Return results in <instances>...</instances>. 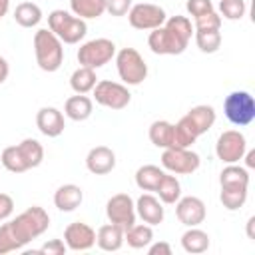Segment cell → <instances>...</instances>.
Wrapping results in <instances>:
<instances>
[{
	"instance_id": "obj_7",
	"label": "cell",
	"mask_w": 255,
	"mask_h": 255,
	"mask_svg": "<svg viewBox=\"0 0 255 255\" xmlns=\"http://www.w3.org/2000/svg\"><path fill=\"white\" fill-rule=\"evenodd\" d=\"M116 52H118L116 44L110 38H94V40L84 42L78 48V64L98 70V68L106 66L108 62H112Z\"/></svg>"
},
{
	"instance_id": "obj_19",
	"label": "cell",
	"mask_w": 255,
	"mask_h": 255,
	"mask_svg": "<svg viewBox=\"0 0 255 255\" xmlns=\"http://www.w3.org/2000/svg\"><path fill=\"white\" fill-rule=\"evenodd\" d=\"M94 112V102L86 94H76L70 96L64 104V116L70 118L72 122H86Z\"/></svg>"
},
{
	"instance_id": "obj_46",
	"label": "cell",
	"mask_w": 255,
	"mask_h": 255,
	"mask_svg": "<svg viewBox=\"0 0 255 255\" xmlns=\"http://www.w3.org/2000/svg\"><path fill=\"white\" fill-rule=\"evenodd\" d=\"M10 10V0H0V18H4Z\"/></svg>"
},
{
	"instance_id": "obj_9",
	"label": "cell",
	"mask_w": 255,
	"mask_h": 255,
	"mask_svg": "<svg viewBox=\"0 0 255 255\" xmlns=\"http://www.w3.org/2000/svg\"><path fill=\"white\" fill-rule=\"evenodd\" d=\"M94 100L96 104L108 108V110H124L131 102V94L126 84L112 82V80H100L94 86Z\"/></svg>"
},
{
	"instance_id": "obj_26",
	"label": "cell",
	"mask_w": 255,
	"mask_h": 255,
	"mask_svg": "<svg viewBox=\"0 0 255 255\" xmlns=\"http://www.w3.org/2000/svg\"><path fill=\"white\" fill-rule=\"evenodd\" d=\"M70 12L82 20H94L106 12V0H70Z\"/></svg>"
},
{
	"instance_id": "obj_12",
	"label": "cell",
	"mask_w": 255,
	"mask_h": 255,
	"mask_svg": "<svg viewBox=\"0 0 255 255\" xmlns=\"http://www.w3.org/2000/svg\"><path fill=\"white\" fill-rule=\"evenodd\" d=\"M106 215L110 223H116L124 229L135 223V201L128 193H116L106 203Z\"/></svg>"
},
{
	"instance_id": "obj_22",
	"label": "cell",
	"mask_w": 255,
	"mask_h": 255,
	"mask_svg": "<svg viewBox=\"0 0 255 255\" xmlns=\"http://www.w3.org/2000/svg\"><path fill=\"white\" fill-rule=\"evenodd\" d=\"M219 185L249 189V171L237 163H227L219 173Z\"/></svg>"
},
{
	"instance_id": "obj_30",
	"label": "cell",
	"mask_w": 255,
	"mask_h": 255,
	"mask_svg": "<svg viewBox=\"0 0 255 255\" xmlns=\"http://www.w3.org/2000/svg\"><path fill=\"white\" fill-rule=\"evenodd\" d=\"M14 20L22 28H34L42 20V8L36 2H20L14 10Z\"/></svg>"
},
{
	"instance_id": "obj_1",
	"label": "cell",
	"mask_w": 255,
	"mask_h": 255,
	"mask_svg": "<svg viewBox=\"0 0 255 255\" xmlns=\"http://www.w3.org/2000/svg\"><path fill=\"white\" fill-rule=\"evenodd\" d=\"M193 36V24L187 16H169L163 26L155 28L147 36V46L159 56H179L185 52Z\"/></svg>"
},
{
	"instance_id": "obj_44",
	"label": "cell",
	"mask_w": 255,
	"mask_h": 255,
	"mask_svg": "<svg viewBox=\"0 0 255 255\" xmlns=\"http://www.w3.org/2000/svg\"><path fill=\"white\" fill-rule=\"evenodd\" d=\"M8 74H10V64L6 58L0 56V84H4L8 80Z\"/></svg>"
},
{
	"instance_id": "obj_3",
	"label": "cell",
	"mask_w": 255,
	"mask_h": 255,
	"mask_svg": "<svg viewBox=\"0 0 255 255\" xmlns=\"http://www.w3.org/2000/svg\"><path fill=\"white\" fill-rule=\"evenodd\" d=\"M10 227L16 235V239L20 241V245L24 247L32 239L40 237L50 227V215L44 207L32 205L26 211H22L20 215H16L14 219H10Z\"/></svg>"
},
{
	"instance_id": "obj_39",
	"label": "cell",
	"mask_w": 255,
	"mask_h": 255,
	"mask_svg": "<svg viewBox=\"0 0 255 255\" xmlns=\"http://www.w3.org/2000/svg\"><path fill=\"white\" fill-rule=\"evenodd\" d=\"M185 10L189 16L197 18V16H203L207 12H213V2L211 0H187L185 2Z\"/></svg>"
},
{
	"instance_id": "obj_37",
	"label": "cell",
	"mask_w": 255,
	"mask_h": 255,
	"mask_svg": "<svg viewBox=\"0 0 255 255\" xmlns=\"http://www.w3.org/2000/svg\"><path fill=\"white\" fill-rule=\"evenodd\" d=\"M22 249L20 241L16 239L12 227H10V221L2 223L0 225V255H6V253H12V251H18Z\"/></svg>"
},
{
	"instance_id": "obj_28",
	"label": "cell",
	"mask_w": 255,
	"mask_h": 255,
	"mask_svg": "<svg viewBox=\"0 0 255 255\" xmlns=\"http://www.w3.org/2000/svg\"><path fill=\"white\" fill-rule=\"evenodd\" d=\"M18 145V149H20V155H22V159H24V163H26V167L28 169H34V167H38L42 161H44V147H42V143L38 141V139H34V137H24L20 143H16Z\"/></svg>"
},
{
	"instance_id": "obj_16",
	"label": "cell",
	"mask_w": 255,
	"mask_h": 255,
	"mask_svg": "<svg viewBox=\"0 0 255 255\" xmlns=\"http://www.w3.org/2000/svg\"><path fill=\"white\" fill-rule=\"evenodd\" d=\"M86 167L94 175H106L116 167V153L108 145H96L86 155Z\"/></svg>"
},
{
	"instance_id": "obj_17",
	"label": "cell",
	"mask_w": 255,
	"mask_h": 255,
	"mask_svg": "<svg viewBox=\"0 0 255 255\" xmlns=\"http://www.w3.org/2000/svg\"><path fill=\"white\" fill-rule=\"evenodd\" d=\"M135 215L147 223V225H159L165 217V211H163V203L159 201V197L151 195V193H143L137 197L135 201Z\"/></svg>"
},
{
	"instance_id": "obj_36",
	"label": "cell",
	"mask_w": 255,
	"mask_h": 255,
	"mask_svg": "<svg viewBox=\"0 0 255 255\" xmlns=\"http://www.w3.org/2000/svg\"><path fill=\"white\" fill-rule=\"evenodd\" d=\"M247 12L245 0H221L219 2V14L227 20H241Z\"/></svg>"
},
{
	"instance_id": "obj_33",
	"label": "cell",
	"mask_w": 255,
	"mask_h": 255,
	"mask_svg": "<svg viewBox=\"0 0 255 255\" xmlns=\"http://www.w3.org/2000/svg\"><path fill=\"white\" fill-rule=\"evenodd\" d=\"M195 44L203 54H215L221 46V32L219 30H193Z\"/></svg>"
},
{
	"instance_id": "obj_18",
	"label": "cell",
	"mask_w": 255,
	"mask_h": 255,
	"mask_svg": "<svg viewBox=\"0 0 255 255\" xmlns=\"http://www.w3.org/2000/svg\"><path fill=\"white\" fill-rule=\"evenodd\" d=\"M82 201H84V191L76 183H64L54 193V205L64 213L76 211L82 205Z\"/></svg>"
},
{
	"instance_id": "obj_23",
	"label": "cell",
	"mask_w": 255,
	"mask_h": 255,
	"mask_svg": "<svg viewBox=\"0 0 255 255\" xmlns=\"http://www.w3.org/2000/svg\"><path fill=\"white\" fill-rule=\"evenodd\" d=\"M181 247L185 253L197 255V253H205L209 249V235L197 227H187V231L181 235Z\"/></svg>"
},
{
	"instance_id": "obj_32",
	"label": "cell",
	"mask_w": 255,
	"mask_h": 255,
	"mask_svg": "<svg viewBox=\"0 0 255 255\" xmlns=\"http://www.w3.org/2000/svg\"><path fill=\"white\" fill-rule=\"evenodd\" d=\"M155 193H157V197H159L161 203L171 205V203H175L181 197V183H179V179L175 175L163 173L159 185L155 187Z\"/></svg>"
},
{
	"instance_id": "obj_27",
	"label": "cell",
	"mask_w": 255,
	"mask_h": 255,
	"mask_svg": "<svg viewBox=\"0 0 255 255\" xmlns=\"http://www.w3.org/2000/svg\"><path fill=\"white\" fill-rule=\"evenodd\" d=\"M96 84H98L96 70L86 68V66L76 68V70L72 72V76H70V88H72L76 94H90Z\"/></svg>"
},
{
	"instance_id": "obj_43",
	"label": "cell",
	"mask_w": 255,
	"mask_h": 255,
	"mask_svg": "<svg viewBox=\"0 0 255 255\" xmlns=\"http://www.w3.org/2000/svg\"><path fill=\"white\" fill-rule=\"evenodd\" d=\"M147 253L149 255H171V245L167 241H151L147 245Z\"/></svg>"
},
{
	"instance_id": "obj_34",
	"label": "cell",
	"mask_w": 255,
	"mask_h": 255,
	"mask_svg": "<svg viewBox=\"0 0 255 255\" xmlns=\"http://www.w3.org/2000/svg\"><path fill=\"white\" fill-rule=\"evenodd\" d=\"M219 201L223 203V207L227 211H237L245 205L247 201V189H239V187H221L219 193Z\"/></svg>"
},
{
	"instance_id": "obj_29",
	"label": "cell",
	"mask_w": 255,
	"mask_h": 255,
	"mask_svg": "<svg viewBox=\"0 0 255 255\" xmlns=\"http://www.w3.org/2000/svg\"><path fill=\"white\" fill-rule=\"evenodd\" d=\"M163 173H165V171L159 169L157 165L145 163V165L137 167V171H135V185H137L141 191H155V187L159 185Z\"/></svg>"
},
{
	"instance_id": "obj_11",
	"label": "cell",
	"mask_w": 255,
	"mask_h": 255,
	"mask_svg": "<svg viewBox=\"0 0 255 255\" xmlns=\"http://www.w3.org/2000/svg\"><path fill=\"white\" fill-rule=\"evenodd\" d=\"M247 151V139L239 129H227L217 137L215 155L223 163H237Z\"/></svg>"
},
{
	"instance_id": "obj_5",
	"label": "cell",
	"mask_w": 255,
	"mask_h": 255,
	"mask_svg": "<svg viewBox=\"0 0 255 255\" xmlns=\"http://www.w3.org/2000/svg\"><path fill=\"white\" fill-rule=\"evenodd\" d=\"M116 68L122 84L139 86L147 78V64L135 48H122L116 52Z\"/></svg>"
},
{
	"instance_id": "obj_45",
	"label": "cell",
	"mask_w": 255,
	"mask_h": 255,
	"mask_svg": "<svg viewBox=\"0 0 255 255\" xmlns=\"http://www.w3.org/2000/svg\"><path fill=\"white\" fill-rule=\"evenodd\" d=\"M243 157H245V165L247 167H255V151L253 149L251 151H245Z\"/></svg>"
},
{
	"instance_id": "obj_47",
	"label": "cell",
	"mask_w": 255,
	"mask_h": 255,
	"mask_svg": "<svg viewBox=\"0 0 255 255\" xmlns=\"http://www.w3.org/2000/svg\"><path fill=\"white\" fill-rule=\"evenodd\" d=\"M253 223H255V217H249V221H247V235H249V239H253Z\"/></svg>"
},
{
	"instance_id": "obj_25",
	"label": "cell",
	"mask_w": 255,
	"mask_h": 255,
	"mask_svg": "<svg viewBox=\"0 0 255 255\" xmlns=\"http://www.w3.org/2000/svg\"><path fill=\"white\" fill-rule=\"evenodd\" d=\"M147 135L155 147H161V149L173 147V124H169L165 120H155L149 126Z\"/></svg>"
},
{
	"instance_id": "obj_14",
	"label": "cell",
	"mask_w": 255,
	"mask_h": 255,
	"mask_svg": "<svg viewBox=\"0 0 255 255\" xmlns=\"http://www.w3.org/2000/svg\"><path fill=\"white\" fill-rule=\"evenodd\" d=\"M64 243L70 251H90L96 245V231L84 221H74L64 229Z\"/></svg>"
},
{
	"instance_id": "obj_24",
	"label": "cell",
	"mask_w": 255,
	"mask_h": 255,
	"mask_svg": "<svg viewBox=\"0 0 255 255\" xmlns=\"http://www.w3.org/2000/svg\"><path fill=\"white\" fill-rule=\"evenodd\" d=\"M124 241H128L131 249H143L153 241V229L147 223H133L124 229Z\"/></svg>"
},
{
	"instance_id": "obj_2",
	"label": "cell",
	"mask_w": 255,
	"mask_h": 255,
	"mask_svg": "<svg viewBox=\"0 0 255 255\" xmlns=\"http://www.w3.org/2000/svg\"><path fill=\"white\" fill-rule=\"evenodd\" d=\"M34 56L42 72H58L64 62V44L50 28H40L34 34Z\"/></svg>"
},
{
	"instance_id": "obj_15",
	"label": "cell",
	"mask_w": 255,
	"mask_h": 255,
	"mask_svg": "<svg viewBox=\"0 0 255 255\" xmlns=\"http://www.w3.org/2000/svg\"><path fill=\"white\" fill-rule=\"evenodd\" d=\"M36 126L40 129V133H44L46 137H58V135H62V131L66 128L64 114L54 106H44L36 114Z\"/></svg>"
},
{
	"instance_id": "obj_21",
	"label": "cell",
	"mask_w": 255,
	"mask_h": 255,
	"mask_svg": "<svg viewBox=\"0 0 255 255\" xmlns=\"http://www.w3.org/2000/svg\"><path fill=\"white\" fill-rule=\"evenodd\" d=\"M185 116L191 120V124L195 126V129H197V133H199V135L207 133V131L213 128L215 120H217V114H215L213 106H207V104L193 106Z\"/></svg>"
},
{
	"instance_id": "obj_10",
	"label": "cell",
	"mask_w": 255,
	"mask_h": 255,
	"mask_svg": "<svg viewBox=\"0 0 255 255\" xmlns=\"http://www.w3.org/2000/svg\"><path fill=\"white\" fill-rule=\"evenodd\" d=\"M128 20L129 26L135 30H155L159 26H163V22L167 20V14L161 6L151 4V2H139V4H131L129 12H128Z\"/></svg>"
},
{
	"instance_id": "obj_35",
	"label": "cell",
	"mask_w": 255,
	"mask_h": 255,
	"mask_svg": "<svg viewBox=\"0 0 255 255\" xmlns=\"http://www.w3.org/2000/svg\"><path fill=\"white\" fill-rule=\"evenodd\" d=\"M0 163L10 171V173H24L28 171L22 155H20V149L18 145H8L2 149V155H0Z\"/></svg>"
},
{
	"instance_id": "obj_13",
	"label": "cell",
	"mask_w": 255,
	"mask_h": 255,
	"mask_svg": "<svg viewBox=\"0 0 255 255\" xmlns=\"http://www.w3.org/2000/svg\"><path fill=\"white\" fill-rule=\"evenodd\" d=\"M175 215H177L179 223H183L185 227H197L205 221L207 209L199 197L185 195V197H179L175 201Z\"/></svg>"
},
{
	"instance_id": "obj_38",
	"label": "cell",
	"mask_w": 255,
	"mask_h": 255,
	"mask_svg": "<svg viewBox=\"0 0 255 255\" xmlns=\"http://www.w3.org/2000/svg\"><path fill=\"white\" fill-rule=\"evenodd\" d=\"M193 20H195L193 30H221V16L215 10L213 12H207L203 16H197Z\"/></svg>"
},
{
	"instance_id": "obj_31",
	"label": "cell",
	"mask_w": 255,
	"mask_h": 255,
	"mask_svg": "<svg viewBox=\"0 0 255 255\" xmlns=\"http://www.w3.org/2000/svg\"><path fill=\"white\" fill-rule=\"evenodd\" d=\"M197 137H199V133L187 116H183L173 126V147H191Z\"/></svg>"
},
{
	"instance_id": "obj_41",
	"label": "cell",
	"mask_w": 255,
	"mask_h": 255,
	"mask_svg": "<svg viewBox=\"0 0 255 255\" xmlns=\"http://www.w3.org/2000/svg\"><path fill=\"white\" fill-rule=\"evenodd\" d=\"M38 251L44 253V255H64V253L68 251V247H66V243H64L62 239H50V241H46Z\"/></svg>"
},
{
	"instance_id": "obj_20",
	"label": "cell",
	"mask_w": 255,
	"mask_h": 255,
	"mask_svg": "<svg viewBox=\"0 0 255 255\" xmlns=\"http://www.w3.org/2000/svg\"><path fill=\"white\" fill-rule=\"evenodd\" d=\"M96 243L102 251H120L124 245V227L116 225V223H106L98 229L96 233Z\"/></svg>"
},
{
	"instance_id": "obj_6",
	"label": "cell",
	"mask_w": 255,
	"mask_h": 255,
	"mask_svg": "<svg viewBox=\"0 0 255 255\" xmlns=\"http://www.w3.org/2000/svg\"><path fill=\"white\" fill-rule=\"evenodd\" d=\"M223 114L233 126L245 128L255 120V98L245 90H235L225 98Z\"/></svg>"
},
{
	"instance_id": "obj_8",
	"label": "cell",
	"mask_w": 255,
	"mask_h": 255,
	"mask_svg": "<svg viewBox=\"0 0 255 255\" xmlns=\"http://www.w3.org/2000/svg\"><path fill=\"white\" fill-rule=\"evenodd\" d=\"M201 159L189 147H167L161 153V167L175 175H191L199 169Z\"/></svg>"
},
{
	"instance_id": "obj_42",
	"label": "cell",
	"mask_w": 255,
	"mask_h": 255,
	"mask_svg": "<svg viewBox=\"0 0 255 255\" xmlns=\"http://www.w3.org/2000/svg\"><path fill=\"white\" fill-rule=\"evenodd\" d=\"M14 211V199L8 193H0V221H6Z\"/></svg>"
},
{
	"instance_id": "obj_40",
	"label": "cell",
	"mask_w": 255,
	"mask_h": 255,
	"mask_svg": "<svg viewBox=\"0 0 255 255\" xmlns=\"http://www.w3.org/2000/svg\"><path fill=\"white\" fill-rule=\"evenodd\" d=\"M131 8V0H106V12L112 16H126Z\"/></svg>"
},
{
	"instance_id": "obj_4",
	"label": "cell",
	"mask_w": 255,
	"mask_h": 255,
	"mask_svg": "<svg viewBox=\"0 0 255 255\" xmlns=\"http://www.w3.org/2000/svg\"><path fill=\"white\" fill-rule=\"evenodd\" d=\"M48 28L62 40V44H78L88 32L86 20L60 8L48 14Z\"/></svg>"
}]
</instances>
